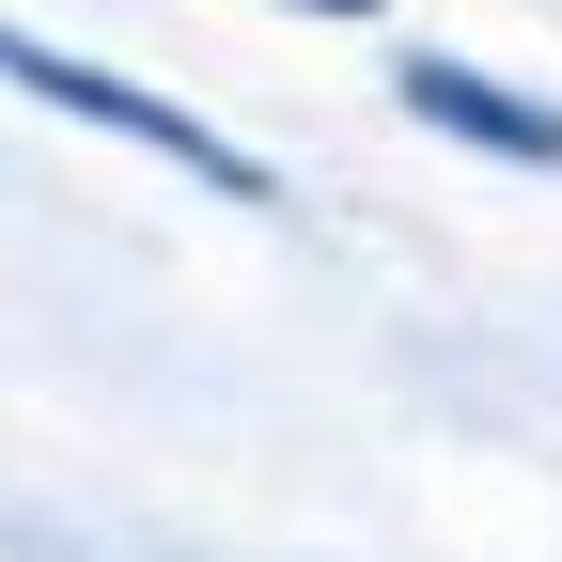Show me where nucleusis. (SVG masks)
I'll return each instance as SVG.
<instances>
[{"instance_id": "7ed1b4c3", "label": "nucleus", "mask_w": 562, "mask_h": 562, "mask_svg": "<svg viewBox=\"0 0 562 562\" xmlns=\"http://www.w3.org/2000/svg\"><path fill=\"white\" fill-rule=\"evenodd\" d=\"M313 16H375V0H313Z\"/></svg>"}, {"instance_id": "f257e3e1", "label": "nucleus", "mask_w": 562, "mask_h": 562, "mask_svg": "<svg viewBox=\"0 0 562 562\" xmlns=\"http://www.w3.org/2000/svg\"><path fill=\"white\" fill-rule=\"evenodd\" d=\"M0 79H16V94H47V110H79V125H110V140H140V157H188L203 188H235V203L266 188V172L235 157L220 125H188L172 94H140V79H94V63H63V47H16V32H0Z\"/></svg>"}, {"instance_id": "f03ea898", "label": "nucleus", "mask_w": 562, "mask_h": 562, "mask_svg": "<svg viewBox=\"0 0 562 562\" xmlns=\"http://www.w3.org/2000/svg\"><path fill=\"white\" fill-rule=\"evenodd\" d=\"M406 110H438L453 140H484V157H562V110H531V94H501V79H469V63H406Z\"/></svg>"}]
</instances>
